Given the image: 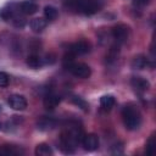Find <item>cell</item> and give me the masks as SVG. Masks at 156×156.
Masks as SVG:
<instances>
[{
  "mask_svg": "<svg viewBox=\"0 0 156 156\" xmlns=\"http://www.w3.org/2000/svg\"><path fill=\"white\" fill-rule=\"evenodd\" d=\"M91 49V45L88 40L85 39H80L73 44L69 45L68 48V52L72 55V56H76V55H85L90 51Z\"/></svg>",
  "mask_w": 156,
  "mask_h": 156,
  "instance_id": "5",
  "label": "cell"
},
{
  "mask_svg": "<svg viewBox=\"0 0 156 156\" xmlns=\"http://www.w3.org/2000/svg\"><path fill=\"white\" fill-rule=\"evenodd\" d=\"M146 65H147V60L144 55H138L132 61V67L134 69H143L146 67Z\"/></svg>",
  "mask_w": 156,
  "mask_h": 156,
  "instance_id": "14",
  "label": "cell"
},
{
  "mask_svg": "<svg viewBox=\"0 0 156 156\" xmlns=\"http://www.w3.org/2000/svg\"><path fill=\"white\" fill-rule=\"evenodd\" d=\"M115 102H116V100L112 95H104L100 98V106L106 111L111 110L115 106Z\"/></svg>",
  "mask_w": 156,
  "mask_h": 156,
  "instance_id": "13",
  "label": "cell"
},
{
  "mask_svg": "<svg viewBox=\"0 0 156 156\" xmlns=\"http://www.w3.org/2000/svg\"><path fill=\"white\" fill-rule=\"evenodd\" d=\"M34 152H35L37 156H50V155H52V149L50 147L49 144L40 143V144H38L35 146Z\"/></svg>",
  "mask_w": 156,
  "mask_h": 156,
  "instance_id": "12",
  "label": "cell"
},
{
  "mask_svg": "<svg viewBox=\"0 0 156 156\" xmlns=\"http://www.w3.org/2000/svg\"><path fill=\"white\" fill-rule=\"evenodd\" d=\"M67 69L77 78L87 79L91 76V69L88 65L82 63V62H71L67 65Z\"/></svg>",
  "mask_w": 156,
  "mask_h": 156,
  "instance_id": "3",
  "label": "cell"
},
{
  "mask_svg": "<svg viewBox=\"0 0 156 156\" xmlns=\"http://www.w3.org/2000/svg\"><path fill=\"white\" fill-rule=\"evenodd\" d=\"M7 104L10 105L11 108L16 110V111H23L27 107V100L23 95L20 94H13L11 96H9Z\"/></svg>",
  "mask_w": 156,
  "mask_h": 156,
  "instance_id": "6",
  "label": "cell"
},
{
  "mask_svg": "<svg viewBox=\"0 0 156 156\" xmlns=\"http://www.w3.org/2000/svg\"><path fill=\"white\" fill-rule=\"evenodd\" d=\"M65 5L68 10L83 15L96 13L102 7V4L99 0H66Z\"/></svg>",
  "mask_w": 156,
  "mask_h": 156,
  "instance_id": "1",
  "label": "cell"
},
{
  "mask_svg": "<svg viewBox=\"0 0 156 156\" xmlns=\"http://www.w3.org/2000/svg\"><path fill=\"white\" fill-rule=\"evenodd\" d=\"M38 10H39L38 5L35 2H32V1H23L20 5V11L24 15H29V16L34 15L38 12Z\"/></svg>",
  "mask_w": 156,
  "mask_h": 156,
  "instance_id": "9",
  "label": "cell"
},
{
  "mask_svg": "<svg viewBox=\"0 0 156 156\" xmlns=\"http://www.w3.org/2000/svg\"><path fill=\"white\" fill-rule=\"evenodd\" d=\"M80 143H82L84 150L90 151V152H91V151H95V150L99 147V138H98L95 134H93V133L84 135V136L82 138Z\"/></svg>",
  "mask_w": 156,
  "mask_h": 156,
  "instance_id": "7",
  "label": "cell"
},
{
  "mask_svg": "<svg viewBox=\"0 0 156 156\" xmlns=\"http://www.w3.org/2000/svg\"><path fill=\"white\" fill-rule=\"evenodd\" d=\"M149 1L150 0H133V5L140 7V6H145L146 4H149Z\"/></svg>",
  "mask_w": 156,
  "mask_h": 156,
  "instance_id": "21",
  "label": "cell"
},
{
  "mask_svg": "<svg viewBox=\"0 0 156 156\" xmlns=\"http://www.w3.org/2000/svg\"><path fill=\"white\" fill-rule=\"evenodd\" d=\"M21 151L11 145H2L0 146V155H17Z\"/></svg>",
  "mask_w": 156,
  "mask_h": 156,
  "instance_id": "17",
  "label": "cell"
},
{
  "mask_svg": "<svg viewBox=\"0 0 156 156\" xmlns=\"http://www.w3.org/2000/svg\"><path fill=\"white\" fill-rule=\"evenodd\" d=\"M10 83V78L7 76V73L1 72L0 71V88H6Z\"/></svg>",
  "mask_w": 156,
  "mask_h": 156,
  "instance_id": "18",
  "label": "cell"
},
{
  "mask_svg": "<svg viewBox=\"0 0 156 156\" xmlns=\"http://www.w3.org/2000/svg\"><path fill=\"white\" fill-rule=\"evenodd\" d=\"M129 27L123 24V23H119V24H116L112 29H111V34H112V38L118 43V44H122L124 41L128 40L129 38Z\"/></svg>",
  "mask_w": 156,
  "mask_h": 156,
  "instance_id": "4",
  "label": "cell"
},
{
  "mask_svg": "<svg viewBox=\"0 0 156 156\" xmlns=\"http://www.w3.org/2000/svg\"><path fill=\"white\" fill-rule=\"evenodd\" d=\"M73 102H74V104H77V105H79L83 110H87V107H88V106H87V104H85V101H83L80 98L74 96V98H73Z\"/></svg>",
  "mask_w": 156,
  "mask_h": 156,
  "instance_id": "20",
  "label": "cell"
},
{
  "mask_svg": "<svg viewBox=\"0 0 156 156\" xmlns=\"http://www.w3.org/2000/svg\"><path fill=\"white\" fill-rule=\"evenodd\" d=\"M60 100L61 99H60L58 95L50 93V94L45 95V98H44V106L46 108H55L60 104Z\"/></svg>",
  "mask_w": 156,
  "mask_h": 156,
  "instance_id": "11",
  "label": "cell"
},
{
  "mask_svg": "<svg viewBox=\"0 0 156 156\" xmlns=\"http://www.w3.org/2000/svg\"><path fill=\"white\" fill-rule=\"evenodd\" d=\"M154 146H155V140H154V135H151L149 138V140L146 141V145H145V152L146 154H152V150H154Z\"/></svg>",
  "mask_w": 156,
  "mask_h": 156,
  "instance_id": "19",
  "label": "cell"
},
{
  "mask_svg": "<svg viewBox=\"0 0 156 156\" xmlns=\"http://www.w3.org/2000/svg\"><path fill=\"white\" fill-rule=\"evenodd\" d=\"M122 119L124 127L128 130H135L140 127L141 123L140 111L133 105H126L122 110Z\"/></svg>",
  "mask_w": 156,
  "mask_h": 156,
  "instance_id": "2",
  "label": "cell"
},
{
  "mask_svg": "<svg viewBox=\"0 0 156 156\" xmlns=\"http://www.w3.org/2000/svg\"><path fill=\"white\" fill-rule=\"evenodd\" d=\"M26 62H27V65H28L30 68H39V67L41 66V61H40V57H39L38 55H35V54H32V55H29V56L27 57Z\"/></svg>",
  "mask_w": 156,
  "mask_h": 156,
  "instance_id": "16",
  "label": "cell"
},
{
  "mask_svg": "<svg viewBox=\"0 0 156 156\" xmlns=\"http://www.w3.org/2000/svg\"><path fill=\"white\" fill-rule=\"evenodd\" d=\"M57 10L54 7V6H45L44 7V17L48 20V21H54L57 18Z\"/></svg>",
  "mask_w": 156,
  "mask_h": 156,
  "instance_id": "15",
  "label": "cell"
},
{
  "mask_svg": "<svg viewBox=\"0 0 156 156\" xmlns=\"http://www.w3.org/2000/svg\"><path fill=\"white\" fill-rule=\"evenodd\" d=\"M130 84L136 91H141V93L146 91L150 88V83L141 77H133L130 80Z\"/></svg>",
  "mask_w": 156,
  "mask_h": 156,
  "instance_id": "8",
  "label": "cell"
},
{
  "mask_svg": "<svg viewBox=\"0 0 156 156\" xmlns=\"http://www.w3.org/2000/svg\"><path fill=\"white\" fill-rule=\"evenodd\" d=\"M29 26H30V29L35 33H40L45 27H46V20H44L43 17H37V18H33L30 22H29Z\"/></svg>",
  "mask_w": 156,
  "mask_h": 156,
  "instance_id": "10",
  "label": "cell"
}]
</instances>
